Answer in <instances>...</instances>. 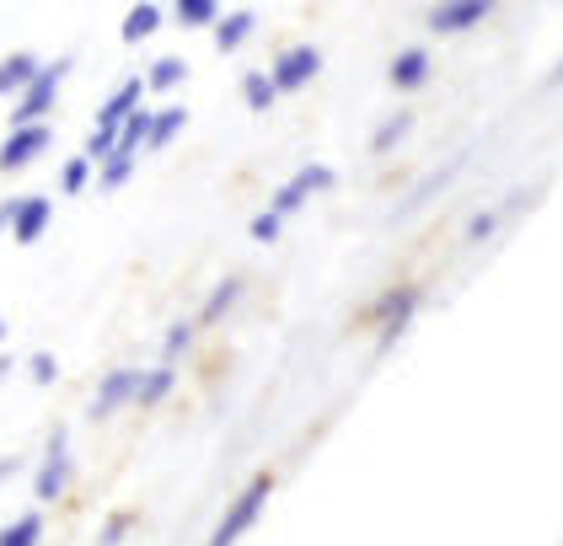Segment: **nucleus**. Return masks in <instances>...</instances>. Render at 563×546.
Wrapping results in <instances>:
<instances>
[{
	"label": "nucleus",
	"instance_id": "f257e3e1",
	"mask_svg": "<svg viewBox=\"0 0 563 546\" xmlns=\"http://www.w3.org/2000/svg\"><path fill=\"white\" fill-rule=\"evenodd\" d=\"M76 70V59L70 54H59L54 65H44V76L27 86L16 102H11V129H33V124H44L48 113H54V102H59V91H65V76Z\"/></svg>",
	"mask_w": 563,
	"mask_h": 546
},
{
	"label": "nucleus",
	"instance_id": "f03ea898",
	"mask_svg": "<svg viewBox=\"0 0 563 546\" xmlns=\"http://www.w3.org/2000/svg\"><path fill=\"white\" fill-rule=\"evenodd\" d=\"M70 482H76V461H70V428L65 423H54V434H48V450L44 461H38V477H33V499L38 504H59L65 493H70Z\"/></svg>",
	"mask_w": 563,
	"mask_h": 546
},
{
	"label": "nucleus",
	"instance_id": "7ed1b4c3",
	"mask_svg": "<svg viewBox=\"0 0 563 546\" xmlns=\"http://www.w3.org/2000/svg\"><path fill=\"white\" fill-rule=\"evenodd\" d=\"M268 493H274V477L268 471H258L231 504H225V514H220V525H216V536H210V546H236L253 525H258V514L263 504H268Z\"/></svg>",
	"mask_w": 563,
	"mask_h": 546
},
{
	"label": "nucleus",
	"instance_id": "20e7f679",
	"mask_svg": "<svg viewBox=\"0 0 563 546\" xmlns=\"http://www.w3.org/2000/svg\"><path fill=\"white\" fill-rule=\"evenodd\" d=\"M317 76H322V48H317V43H290V48H279L274 65H268V81L279 86V97L306 91Z\"/></svg>",
	"mask_w": 563,
	"mask_h": 546
},
{
	"label": "nucleus",
	"instance_id": "39448f33",
	"mask_svg": "<svg viewBox=\"0 0 563 546\" xmlns=\"http://www.w3.org/2000/svg\"><path fill=\"white\" fill-rule=\"evenodd\" d=\"M419 305H424V290H419V285H397V290H387L382 300H376V327H382V348L408 333V322H413V311H419Z\"/></svg>",
	"mask_w": 563,
	"mask_h": 546
},
{
	"label": "nucleus",
	"instance_id": "423d86ee",
	"mask_svg": "<svg viewBox=\"0 0 563 546\" xmlns=\"http://www.w3.org/2000/svg\"><path fill=\"white\" fill-rule=\"evenodd\" d=\"M488 0H445V5H430V33H440V38H456V33H473V27H483L488 22Z\"/></svg>",
	"mask_w": 563,
	"mask_h": 546
},
{
	"label": "nucleus",
	"instance_id": "0eeeda50",
	"mask_svg": "<svg viewBox=\"0 0 563 546\" xmlns=\"http://www.w3.org/2000/svg\"><path fill=\"white\" fill-rule=\"evenodd\" d=\"M48 140H54V129H48V124L11 129V134L0 140V171H22V167H33V161H38V156L48 151Z\"/></svg>",
	"mask_w": 563,
	"mask_h": 546
},
{
	"label": "nucleus",
	"instance_id": "6e6552de",
	"mask_svg": "<svg viewBox=\"0 0 563 546\" xmlns=\"http://www.w3.org/2000/svg\"><path fill=\"white\" fill-rule=\"evenodd\" d=\"M140 380H145V370H130V365L108 370L102 386H97V397H91V419H113L124 402H134L140 397Z\"/></svg>",
	"mask_w": 563,
	"mask_h": 546
},
{
	"label": "nucleus",
	"instance_id": "1a4fd4ad",
	"mask_svg": "<svg viewBox=\"0 0 563 546\" xmlns=\"http://www.w3.org/2000/svg\"><path fill=\"white\" fill-rule=\"evenodd\" d=\"M48 220H54V204H48L44 193H22V199H16V220H11V242H16V247L44 242Z\"/></svg>",
	"mask_w": 563,
	"mask_h": 546
},
{
	"label": "nucleus",
	"instance_id": "9d476101",
	"mask_svg": "<svg viewBox=\"0 0 563 546\" xmlns=\"http://www.w3.org/2000/svg\"><path fill=\"white\" fill-rule=\"evenodd\" d=\"M430 70H434V59H430V48H397V59L387 65V81L397 86V91H419V86H430Z\"/></svg>",
	"mask_w": 563,
	"mask_h": 546
},
{
	"label": "nucleus",
	"instance_id": "9b49d317",
	"mask_svg": "<svg viewBox=\"0 0 563 546\" xmlns=\"http://www.w3.org/2000/svg\"><path fill=\"white\" fill-rule=\"evenodd\" d=\"M38 76H44V59H33V54H5V59H0V97H22Z\"/></svg>",
	"mask_w": 563,
	"mask_h": 546
},
{
	"label": "nucleus",
	"instance_id": "f8f14e48",
	"mask_svg": "<svg viewBox=\"0 0 563 546\" xmlns=\"http://www.w3.org/2000/svg\"><path fill=\"white\" fill-rule=\"evenodd\" d=\"M253 27H258V16H253V11H225V16H220V27H216V48L220 54H236L242 43L253 38Z\"/></svg>",
	"mask_w": 563,
	"mask_h": 546
},
{
	"label": "nucleus",
	"instance_id": "ddd939ff",
	"mask_svg": "<svg viewBox=\"0 0 563 546\" xmlns=\"http://www.w3.org/2000/svg\"><path fill=\"white\" fill-rule=\"evenodd\" d=\"M173 22L183 27V33H194V27H210V33H216L220 27V5L216 0H177Z\"/></svg>",
	"mask_w": 563,
	"mask_h": 546
},
{
	"label": "nucleus",
	"instance_id": "4468645a",
	"mask_svg": "<svg viewBox=\"0 0 563 546\" xmlns=\"http://www.w3.org/2000/svg\"><path fill=\"white\" fill-rule=\"evenodd\" d=\"M156 27H162V5H156V0H140L130 16H124L119 38H124V43H145L151 33H156Z\"/></svg>",
	"mask_w": 563,
	"mask_h": 546
},
{
	"label": "nucleus",
	"instance_id": "2eb2a0df",
	"mask_svg": "<svg viewBox=\"0 0 563 546\" xmlns=\"http://www.w3.org/2000/svg\"><path fill=\"white\" fill-rule=\"evenodd\" d=\"M38 542H44V509H27V514H16L0 531V546H38Z\"/></svg>",
	"mask_w": 563,
	"mask_h": 546
},
{
	"label": "nucleus",
	"instance_id": "dca6fc26",
	"mask_svg": "<svg viewBox=\"0 0 563 546\" xmlns=\"http://www.w3.org/2000/svg\"><path fill=\"white\" fill-rule=\"evenodd\" d=\"M173 386H177V370L173 365H156V370H145V380H140V408H156V402H167L173 397Z\"/></svg>",
	"mask_w": 563,
	"mask_h": 546
},
{
	"label": "nucleus",
	"instance_id": "f3484780",
	"mask_svg": "<svg viewBox=\"0 0 563 546\" xmlns=\"http://www.w3.org/2000/svg\"><path fill=\"white\" fill-rule=\"evenodd\" d=\"M242 102H247L253 113H268V108L279 102V86L268 81V70H247V76H242Z\"/></svg>",
	"mask_w": 563,
	"mask_h": 546
},
{
	"label": "nucleus",
	"instance_id": "a211bd4d",
	"mask_svg": "<svg viewBox=\"0 0 563 546\" xmlns=\"http://www.w3.org/2000/svg\"><path fill=\"white\" fill-rule=\"evenodd\" d=\"M183 124H188V108H177V102L173 108H156V124H151V145L145 151H167Z\"/></svg>",
	"mask_w": 563,
	"mask_h": 546
},
{
	"label": "nucleus",
	"instance_id": "6ab92c4d",
	"mask_svg": "<svg viewBox=\"0 0 563 546\" xmlns=\"http://www.w3.org/2000/svg\"><path fill=\"white\" fill-rule=\"evenodd\" d=\"M408 134H413V113H391L387 124H382L376 134H371V156H387L391 145H402Z\"/></svg>",
	"mask_w": 563,
	"mask_h": 546
},
{
	"label": "nucleus",
	"instance_id": "aec40b11",
	"mask_svg": "<svg viewBox=\"0 0 563 546\" xmlns=\"http://www.w3.org/2000/svg\"><path fill=\"white\" fill-rule=\"evenodd\" d=\"M236 300H242V279H225V285H216V294H210V300H205V311H199V327H216V322L231 311V305H236Z\"/></svg>",
	"mask_w": 563,
	"mask_h": 546
},
{
	"label": "nucleus",
	"instance_id": "412c9836",
	"mask_svg": "<svg viewBox=\"0 0 563 546\" xmlns=\"http://www.w3.org/2000/svg\"><path fill=\"white\" fill-rule=\"evenodd\" d=\"M151 124H156V113H145V108H140L130 124H124V134H119V151H113V156H134V151H145V145H151Z\"/></svg>",
	"mask_w": 563,
	"mask_h": 546
},
{
	"label": "nucleus",
	"instance_id": "4be33fe9",
	"mask_svg": "<svg viewBox=\"0 0 563 546\" xmlns=\"http://www.w3.org/2000/svg\"><path fill=\"white\" fill-rule=\"evenodd\" d=\"M183 81H188V65H183L177 54L156 59V65H151V76H145V86H151V91H173V86H183Z\"/></svg>",
	"mask_w": 563,
	"mask_h": 546
},
{
	"label": "nucleus",
	"instance_id": "5701e85b",
	"mask_svg": "<svg viewBox=\"0 0 563 546\" xmlns=\"http://www.w3.org/2000/svg\"><path fill=\"white\" fill-rule=\"evenodd\" d=\"M306 199H311V193H306L301 182L290 177V182H279V188H274V199H268V210L279 214V220H290V214H301V210H306Z\"/></svg>",
	"mask_w": 563,
	"mask_h": 546
},
{
	"label": "nucleus",
	"instance_id": "b1692460",
	"mask_svg": "<svg viewBox=\"0 0 563 546\" xmlns=\"http://www.w3.org/2000/svg\"><path fill=\"white\" fill-rule=\"evenodd\" d=\"M91 167H97V161H91L87 151H81V156H70V161L59 167V193H70V199H76V193L91 182Z\"/></svg>",
	"mask_w": 563,
	"mask_h": 546
},
{
	"label": "nucleus",
	"instance_id": "393cba45",
	"mask_svg": "<svg viewBox=\"0 0 563 546\" xmlns=\"http://www.w3.org/2000/svg\"><path fill=\"white\" fill-rule=\"evenodd\" d=\"M456 171H462V156H456V161H445V167H440V171H430V177H424V182H419V188L408 193V204H402V214H408V210H419V204L430 199L434 188H445V182H451Z\"/></svg>",
	"mask_w": 563,
	"mask_h": 546
},
{
	"label": "nucleus",
	"instance_id": "a878e982",
	"mask_svg": "<svg viewBox=\"0 0 563 546\" xmlns=\"http://www.w3.org/2000/svg\"><path fill=\"white\" fill-rule=\"evenodd\" d=\"M296 182H301L306 193H333V188H339V171L322 167V161H306V167L296 171Z\"/></svg>",
	"mask_w": 563,
	"mask_h": 546
},
{
	"label": "nucleus",
	"instance_id": "bb28decb",
	"mask_svg": "<svg viewBox=\"0 0 563 546\" xmlns=\"http://www.w3.org/2000/svg\"><path fill=\"white\" fill-rule=\"evenodd\" d=\"M194 337H199V316H183V322H173V333H167V365H173L177 354H188V348H194Z\"/></svg>",
	"mask_w": 563,
	"mask_h": 546
},
{
	"label": "nucleus",
	"instance_id": "cd10ccee",
	"mask_svg": "<svg viewBox=\"0 0 563 546\" xmlns=\"http://www.w3.org/2000/svg\"><path fill=\"white\" fill-rule=\"evenodd\" d=\"M134 161H140V156H113L108 167L97 171V182H102V193H113V188H124V182H130V177H134Z\"/></svg>",
	"mask_w": 563,
	"mask_h": 546
},
{
	"label": "nucleus",
	"instance_id": "c85d7f7f",
	"mask_svg": "<svg viewBox=\"0 0 563 546\" xmlns=\"http://www.w3.org/2000/svg\"><path fill=\"white\" fill-rule=\"evenodd\" d=\"M499 220H505V210H477L473 220H467V242H488V236H494V231H499Z\"/></svg>",
	"mask_w": 563,
	"mask_h": 546
},
{
	"label": "nucleus",
	"instance_id": "c756f323",
	"mask_svg": "<svg viewBox=\"0 0 563 546\" xmlns=\"http://www.w3.org/2000/svg\"><path fill=\"white\" fill-rule=\"evenodd\" d=\"M27 376H33V386H54V380H59V359H54L48 348H38V354L27 359Z\"/></svg>",
	"mask_w": 563,
	"mask_h": 546
},
{
	"label": "nucleus",
	"instance_id": "7c9ffc66",
	"mask_svg": "<svg viewBox=\"0 0 563 546\" xmlns=\"http://www.w3.org/2000/svg\"><path fill=\"white\" fill-rule=\"evenodd\" d=\"M247 231H253V242L268 247V242H279V236H285V220H279L274 210H263V214H253V225H247Z\"/></svg>",
	"mask_w": 563,
	"mask_h": 546
},
{
	"label": "nucleus",
	"instance_id": "2f4dec72",
	"mask_svg": "<svg viewBox=\"0 0 563 546\" xmlns=\"http://www.w3.org/2000/svg\"><path fill=\"white\" fill-rule=\"evenodd\" d=\"M134 514H108V525H102V536H97V546H119L124 542V531H130Z\"/></svg>",
	"mask_w": 563,
	"mask_h": 546
},
{
	"label": "nucleus",
	"instance_id": "473e14b6",
	"mask_svg": "<svg viewBox=\"0 0 563 546\" xmlns=\"http://www.w3.org/2000/svg\"><path fill=\"white\" fill-rule=\"evenodd\" d=\"M11 220H16V199H0V231H11Z\"/></svg>",
	"mask_w": 563,
	"mask_h": 546
},
{
	"label": "nucleus",
	"instance_id": "72a5a7b5",
	"mask_svg": "<svg viewBox=\"0 0 563 546\" xmlns=\"http://www.w3.org/2000/svg\"><path fill=\"white\" fill-rule=\"evenodd\" d=\"M11 370H16V359H11V354H0V380L11 376Z\"/></svg>",
	"mask_w": 563,
	"mask_h": 546
},
{
	"label": "nucleus",
	"instance_id": "f704fd0d",
	"mask_svg": "<svg viewBox=\"0 0 563 546\" xmlns=\"http://www.w3.org/2000/svg\"><path fill=\"white\" fill-rule=\"evenodd\" d=\"M11 471H16V456H11V461H0V477H11Z\"/></svg>",
	"mask_w": 563,
	"mask_h": 546
},
{
	"label": "nucleus",
	"instance_id": "c9c22d12",
	"mask_svg": "<svg viewBox=\"0 0 563 546\" xmlns=\"http://www.w3.org/2000/svg\"><path fill=\"white\" fill-rule=\"evenodd\" d=\"M5 333H11V327H5V322H0V343H5Z\"/></svg>",
	"mask_w": 563,
	"mask_h": 546
}]
</instances>
